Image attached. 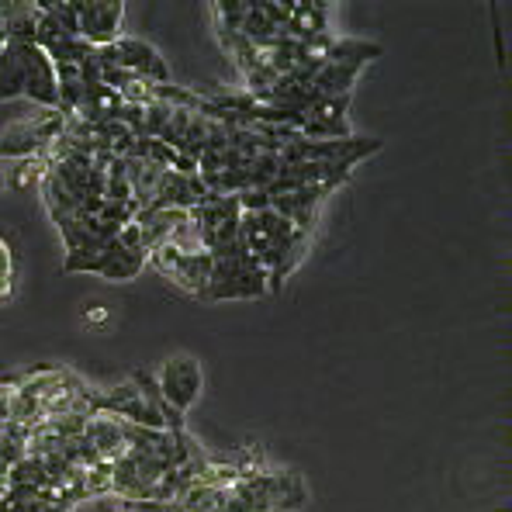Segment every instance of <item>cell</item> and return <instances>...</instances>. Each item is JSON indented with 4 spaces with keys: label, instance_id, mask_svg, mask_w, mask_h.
<instances>
[{
    "label": "cell",
    "instance_id": "obj_2",
    "mask_svg": "<svg viewBox=\"0 0 512 512\" xmlns=\"http://www.w3.org/2000/svg\"><path fill=\"white\" fill-rule=\"evenodd\" d=\"M156 381H160L163 402H167L170 409L184 412V416H187V409L198 402L201 384H205V378H201V364L194 357H187V353H180V357H170L167 364L160 367Z\"/></svg>",
    "mask_w": 512,
    "mask_h": 512
},
{
    "label": "cell",
    "instance_id": "obj_9",
    "mask_svg": "<svg viewBox=\"0 0 512 512\" xmlns=\"http://www.w3.org/2000/svg\"><path fill=\"white\" fill-rule=\"evenodd\" d=\"M360 70L357 66H343V63H322L319 73H315L312 87L319 90V97H340L350 94L353 84H357Z\"/></svg>",
    "mask_w": 512,
    "mask_h": 512
},
{
    "label": "cell",
    "instance_id": "obj_6",
    "mask_svg": "<svg viewBox=\"0 0 512 512\" xmlns=\"http://www.w3.org/2000/svg\"><path fill=\"white\" fill-rule=\"evenodd\" d=\"M212 253H180L177 263H173V270L167 274V281L177 284L180 291H187V295L194 298H205L208 291V281H212Z\"/></svg>",
    "mask_w": 512,
    "mask_h": 512
},
{
    "label": "cell",
    "instance_id": "obj_7",
    "mask_svg": "<svg viewBox=\"0 0 512 512\" xmlns=\"http://www.w3.org/2000/svg\"><path fill=\"white\" fill-rule=\"evenodd\" d=\"M28 42H7L0 52V101H14L25 97V80H28Z\"/></svg>",
    "mask_w": 512,
    "mask_h": 512
},
{
    "label": "cell",
    "instance_id": "obj_10",
    "mask_svg": "<svg viewBox=\"0 0 512 512\" xmlns=\"http://www.w3.org/2000/svg\"><path fill=\"white\" fill-rule=\"evenodd\" d=\"M381 56V45L378 42H364V39H333L326 52V63H343V66H357L364 70L367 59Z\"/></svg>",
    "mask_w": 512,
    "mask_h": 512
},
{
    "label": "cell",
    "instance_id": "obj_15",
    "mask_svg": "<svg viewBox=\"0 0 512 512\" xmlns=\"http://www.w3.org/2000/svg\"><path fill=\"white\" fill-rule=\"evenodd\" d=\"M7 187V180H4V160H0V191Z\"/></svg>",
    "mask_w": 512,
    "mask_h": 512
},
{
    "label": "cell",
    "instance_id": "obj_4",
    "mask_svg": "<svg viewBox=\"0 0 512 512\" xmlns=\"http://www.w3.org/2000/svg\"><path fill=\"white\" fill-rule=\"evenodd\" d=\"M115 49H118V59H122V66H125L128 73H132L135 80H142V84H149V87L170 84L167 59H163L146 39H135V35H118Z\"/></svg>",
    "mask_w": 512,
    "mask_h": 512
},
{
    "label": "cell",
    "instance_id": "obj_5",
    "mask_svg": "<svg viewBox=\"0 0 512 512\" xmlns=\"http://www.w3.org/2000/svg\"><path fill=\"white\" fill-rule=\"evenodd\" d=\"M84 440L97 450V457H101V461H111V464H115L118 457L128 450L125 423H122V419H115V416H104V412H97V416L87 419Z\"/></svg>",
    "mask_w": 512,
    "mask_h": 512
},
{
    "label": "cell",
    "instance_id": "obj_13",
    "mask_svg": "<svg viewBox=\"0 0 512 512\" xmlns=\"http://www.w3.org/2000/svg\"><path fill=\"white\" fill-rule=\"evenodd\" d=\"M11 281H14V256L7 250L4 239H0V298L11 295Z\"/></svg>",
    "mask_w": 512,
    "mask_h": 512
},
{
    "label": "cell",
    "instance_id": "obj_12",
    "mask_svg": "<svg viewBox=\"0 0 512 512\" xmlns=\"http://www.w3.org/2000/svg\"><path fill=\"white\" fill-rule=\"evenodd\" d=\"M45 170H49V160H45V156H28V160L7 163L4 180H7V187H18V191H25V187H32L35 180L45 177Z\"/></svg>",
    "mask_w": 512,
    "mask_h": 512
},
{
    "label": "cell",
    "instance_id": "obj_1",
    "mask_svg": "<svg viewBox=\"0 0 512 512\" xmlns=\"http://www.w3.org/2000/svg\"><path fill=\"white\" fill-rule=\"evenodd\" d=\"M267 270L253 253L239 250L236 256L212 263V281H208L205 301H239V298H263L267 295Z\"/></svg>",
    "mask_w": 512,
    "mask_h": 512
},
{
    "label": "cell",
    "instance_id": "obj_3",
    "mask_svg": "<svg viewBox=\"0 0 512 512\" xmlns=\"http://www.w3.org/2000/svg\"><path fill=\"white\" fill-rule=\"evenodd\" d=\"M122 18H125V4H118V0H90V4L87 0H77L80 39L94 45V49L118 42Z\"/></svg>",
    "mask_w": 512,
    "mask_h": 512
},
{
    "label": "cell",
    "instance_id": "obj_8",
    "mask_svg": "<svg viewBox=\"0 0 512 512\" xmlns=\"http://www.w3.org/2000/svg\"><path fill=\"white\" fill-rule=\"evenodd\" d=\"M229 502V488L212 485V481H194L184 495H180V512H225Z\"/></svg>",
    "mask_w": 512,
    "mask_h": 512
},
{
    "label": "cell",
    "instance_id": "obj_11",
    "mask_svg": "<svg viewBox=\"0 0 512 512\" xmlns=\"http://www.w3.org/2000/svg\"><path fill=\"white\" fill-rule=\"evenodd\" d=\"M146 260H149L146 250H122V246H118V250L111 253V260L104 263L101 277L104 281H115V284L118 281H135V277L142 274V267H146Z\"/></svg>",
    "mask_w": 512,
    "mask_h": 512
},
{
    "label": "cell",
    "instance_id": "obj_14",
    "mask_svg": "<svg viewBox=\"0 0 512 512\" xmlns=\"http://www.w3.org/2000/svg\"><path fill=\"white\" fill-rule=\"evenodd\" d=\"M87 322H104V312H101V308H94V312H87Z\"/></svg>",
    "mask_w": 512,
    "mask_h": 512
}]
</instances>
